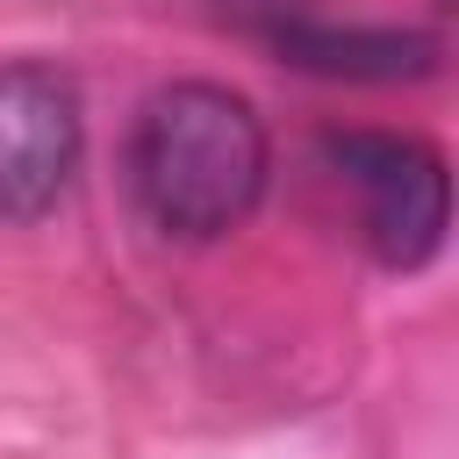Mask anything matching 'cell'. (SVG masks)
I'll return each mask as SVG.
<instances>
[{
	"label": "cell",
	"mask_w": 459,
	"mask_h": 459,
	"mask_svg": "<svg viewBox=\"0 0 459 459\" xmlns=\"http://www.w3.org/2000/svg\"><path fill=\"white\" fill-rule=\"evenodd\" d=\"M323 151L366 201L373 258L394 265V273L430 265L437 244H445V215H452L445 158L416 136H380V129H337V136H323Z\"/></svg>",
	"instance_id": "obj_2"
},
{
	"label": "cell",
	"mask_w": 459,
	"mask_h": 459,
	"mask_svg": "<svg viewBox=\"0 0 459 459\" xmlns=\"http://www.w3.org/2000/svg\"><path fill=\"white\" fill-rule=\"evenodd\" d=\"M79 86L57 65H0V222H36L79 172Z\"/></svg>",
	"instance_id": "obj_3"
},
{
	"label": "cell",
	"mask_w": 459,
	"mask_h": 459,
	"mask_svg": "<svg viewBox=\"0 0 459 459\" xmlns=\"http://www.w3.org/2000/svg\"><path fill=\"white\" fill-rule=\"evenodd\" d=\"M265 36H273L294 65L330 72V79H416V72H430V57H437V43H423V36H373V29L337 36V29H308V22H294V14H280Z\"/></svg>",
	"instance_id": "obj_4"
},
{
	"label": "cell",
	"mask_w": 459,
	"mask_h": 459,
	"mask_svg": "<svg viewBox=\"0 0 459 459\" xmlns=\"http://www.w3.org/2000/svg\"><path fill=\"white\" fill-rule=\"evenodd\" d=\"M265 172H273L265 122L251 115L244 93L215 79H172L136 108L129 194L151 230L186 237V244L230 237L258 208Z\"/></svg>",
	"instance_id": "obj_1"
}]
</instances>
